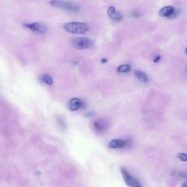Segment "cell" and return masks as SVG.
Segmentation results:
<instances>
[{
    "label": "cell",
    "mask_w": 187,
    "mask_h": 187,
    "mask_svg": "<svg viewBox=\"0 0 187 187\" xmlns=\"http://www.w3.org/2000/svg\"><path fill=\"white\" fill-rule=\"evenodd\" d=\"M63 28L67 32L76 34H82L89 29L87 24L81 22H71L65 23Z\"/></svg>",
    "instance_id": "6da1fadb"
},
{
    "label": "cell",
    "mask_w": 187,
    "mask_h": 187,
    "mask_svg": "<svg viewBox=\"0 0 187 187\" xmlns=\"http://www.w3.org/2000/svg\"><path fill=\"white\" fill-rule=\"evenodd\" d=\"M50 4L53 7L71 12H77L80 9V6L78 5L65 0H52L50 1Z\"/></svg>",
    "instance_id": "7a4b0ae2"
},
{
    "label": "cell",
    "mask_w": 187,
    "mask_h": 187,
    "mask_svg": "<svg viewBox=\"0 0 187 187\" xmlns=\"http://www.w3.org/2000/svg\"><path fill=\"white\" fill-rule=\"evenodd\" d=\"M71 44L72 46L80 50H84L91 46L92 42L88 38L77 37L71 39Z\"/></svg>",
    "instance_id": "3957f363"
},
{
    "label": "cell",
    "mask_w": 187,
    "mask_h": 187,
    "mask_svg": "<svg viewBox=\"0 0 187 187\" xmlns=\"http://www.w3.org/2000/svg\"><path fill=\"white\" fill-rule=\"evenodd\" d=\"M121 171L123 180L128 186L132 187H140L141 184L137 180L131 175L126 169L121 168Z\"/></svg>",
    "instance_id": "277c9868"
},
{
    "label": "cell",
    "mask_w": 187,
    "mask_h": 187,
    "mask_svg": "<svg viewBox=\"0 0 187 187\" xmlns=\"http://www.w3.org/2000/svg\"><path fill=\"white\" fill-rule=\"evenodd\" d=\"M178 14V12L173 6H167L160 9L159 15L161 17H167L169 19L175 18Z\"/></svg>",
    "instance_id": "5b68a950"
},
{
    "label": "cell",
    "mask_w": 187,
    "mask_h": 187,
    "mask_svg": "<svg viewBox=\"0 0 187 187\" xmlns=\"http://www.w3.org/2000/svg\"><path fill=\"white\" fill-rule=\"evenodd\" d=\"M23 26L24 27L38 33H44L46 32L47 30V27L45 25L39 23H24L23 24Z\"/></svg>",
    "instance_id": "8992f818"
},
{
    "label": "cell",
    "mask_w": 187,
    "mask_h": 187,
    "mask_svg": "<svg viewBox=\"0 0 187 187\" xmlns=\"http://www.w3.org/2000/svg\"><path fill=\"white\" fill-rule=\"evenodd\" d=\"M85 103L78 98H71L68 101L67 104L68 109L69 110L74 111L78 109L82 108L85 107Z\"/></svg>",
    "instance_id": "52a82bcc"
},
{
    "label": "cell",
    "mask_w": 187,
    "mask_h": 187,
    "mask_svg": "<svg viewBox=\"0 0 187 187\" xmlns=\"http://www.w3.org/2000/svg\"><path fill=\"white\" fill-rule=\"evenodd\" d=\"M127 145L126 141L122 139H115L111 141L109 144V148L113 149H121Z\"/></svg>",
    "instance_id": "ba28073f"
},
{
    "label": "cell",
    "mask_w": 187,
    "mask_h": 187,
    "mask_svg": "<svg viewBox=\"0 0 187 187\" xmlns=\"http://www.w3.org/2000/svg\"><path fill=\"white\" fill-rule=\"evenodd\" d=\"M107 13L111 18L116 21H120L123 19V16L120 12H116L113 6H110L109 8Z\"/></svg>",
    "instance_id": "9c48e42d"
},
{
    "label": "cell",
    "mask_w": 187,
    "mask_h": 187,
    "mask_svg": "<svg viewBox=\"0 0 187 187\" xmlns=\"http://www.w3.org/2000/svg\"><path fill=\"white\" fill-rule=\"evenodd\" d=\"M40 80L42 83L46 84L47 85H51L53 84V79L48 74H43L41 76Z\"/></svg>",
    "instance_id": "30bf717a"
},
{
    "label": "cell",
    "mask_w": 187,
    "mask_h": 187,
    "mask_svg": "<svg viewBox=\"0 0 187 187\" xmlns=\"http://www.w3.org/2000/svg\"><path fill=\"white\" fill-rule=\"evenodd\" d=\"M134 74L141 81L145 83L148 82V78L144 72L139 70H136L134 71Z\"/></svg>",
    "instance_id": "8fae6325"
},
{
    "label": "cell",
    "mask_w": 187,
    "mask_h": 187,
    "mask_svg": "<svg viewBox=\"0 0 187 187\" xmlns=\"http://www.w3.org/2000/svg\"><path fill=\"white\" fill-rule=\"evenodd\" d=\"M131 66L129 65L126 64L119 66L117 71L119 72H128L131 70Z\"/></svg>",
    "instance_id": "7c38bea8"
},
{
    "label": "cell",
    "mask_w": 187,
    "mask_h": 187,
    "mask_svg": "<svg viewBox=\"0 0 187 187\" xmlns=\"http://www.w3.org/2000/svg\"><path fill=\"white\" fill-rule=\"evenodd\" d=\"M94 126L95 129L98 131H101L104 129V126L103 123L100 122L96 121L94 123Z\"/></svg>",
    "instance_id": "4fadbf2b"
},
{
    "label": "cell",
    "mask_w": 187,
    "mask_h": 187,
    "mask_svg": "<svg viewBox=\"0 0 187 187\" xmlns=\"http://www.w3.org/2000/svg\"><path fill=\"white\" fill-rule=\"evenodd\" d=\"M177 157L180 161H187V156L186 153H179L178 154H177Z\"/></svg>",
    "instance_id": "5bb4252c"
},
{
    "label": "cell",
    "mask_w": 187,
    "mask_h": 187,
    "mask_svg": "<svg viewBox=\"0 0 187 187\" xmlns=\"http://www.w3.org/2000/svg\"><path fill=\"white\" fill-rule=\"evenodd\" d=\"M95 115V112H88L86 114V116L88 117H91L94 116Z\"/></svg>",
    "instance_id": "9a60e30c"
},
{
    "label": "cell",
    "mask_w": 187,
    "mask_h": 187,
    "mask_svg": "<svg viewBox=\"0 0 187 187\" xmlns=\"http://www.w3.org/2000/svg\"><path fill=\"white\" fill-rule=\"evenodd\" d=\"M161 59V56H158L156 57L155 59L153 60V62H154L155 63H156L158 62Z\"/></svg>",
    "instance_id": "2e32d148"
},
{
    "label": "cell",
    "mask_w": 187,
    "mask_h": 187,
    "mask_svg": "<svg viewBox=\"0 0 187 187\" xmlns=\"http://www.w3.org/2000/svg\"><path fill=\"white\" fill-rule=\"evenodd\" d=\"M108 61L107 59L106 58H103L101 61V62L103 63V64H105V63H107Z\"/></svg>",
    "instance_id": "e0dca14e"
},
{
    "label": "cell",
    "mask_w": 187,
    "mask_h": 187,
    "mask_svg": "<svg viewBox=\"0 0 187 187\" xmlns=\"http://www.w3.org/2000/svg\"><path fill=\"white\" fill-rule=\"evenodd\" d=\"M180 176L182 177H186V175H185V174H184L183 173L180 174Z\"/></svg>",
    "instance_id": "ac0fdd59"
},
{
    "label": "cell",
    "mask_w": 187,
    "mask_h": 187,
    "mask_svg": "<svg viewBox=\"0 0 187 187\" xmlns=\"http://www.w3.org/2000/svg\"><path fill=\"white\" fill-rule=\"evenodd\" d=\"M187 182H185V183H184L183 184V187H186L187 186Z\"/></svg>",
    "instance_id": "d6986e66"
}]
</instances>
